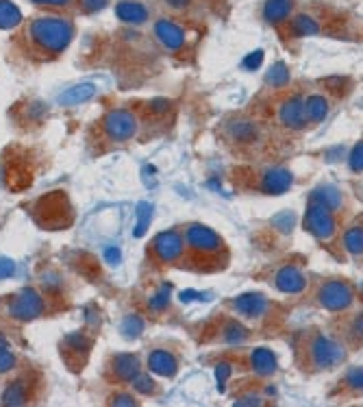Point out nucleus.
I'll list each match as a JSON object with an SVG mask.
<instances>
[{
	"instance_id": "obj_1",
	"label": "nucleus",
	"mask_w": 363,
	"mask_h": 407,
	"mask_svg": "<svg viewBox=\"0 0 363 407\" xmlns=\"http://www.w3.org/2000/svg\"><path fill=\"white\" fill-rule=\"evenodd\" d=\"M24 39L39 57L61 55L74 37V24L61 16H39L24 26Z\"/></svg>"
},
{
	"instance_id": "obj_2",
	"label": "nucleus",
	"mask_w": 363,
	"mask_h": 407,
	"mask_svg": "<svg viewBox=\"0 0 363 407\" xmlns=\"http://www.w3.org/2000/svg\"><path fill=\"white\" fill-rule=\"evenodd\" d=\"M307 357H309V366L311 371L320 373V371H331L335 366H340L346 359V351L340 342H335L333 338L313 331L307 338V349H305Z\"/></svg>"
},
{
	"instance_id": "obj_3",
	"label": "nucleus",
	"mask_w": 363,
	"mask_h": 407,
	"mask_svg": "<svg viewBox=\"0 0 363 407\" xmlns=\"http://www.w3.org/2000/svg\"><path fill=\"white\" fill-rule=\"evenodd\" d=\"M33 216L44 229H65L72 222V207L63 192H53L37 200Z\"/></svg>"
},
{
	"instance_id": "obj_4",
	"label": "nucleus",
	"mask_w": 363,
	"mask_h": 407,
	"mask_svg": "<svg viewBox=\"0 0 363 407\" xmlns=\"http://www.w3.org/2000/svg\"><path fill=\"white\" fill-rule=\"evenodd\" d=\"M315 301L320 307H325L327 311L342 314L348 311L354 303V290L348 281L344 279H329L325 283H320V288L315 292Z\"/></svg>"
},
{
	"instance_id": "obj_5",
	"label": "nucleus",
	"mask_w": 363,
	"mask_h": 407,
	"mask_svg": "<svg viewBox=\"0 0 363 407\" xmlns=\"http://www.w3.org/2000/svg\"><path fill=\"white\" fill-rule=\"evenodd\" d=\"M102 133L107 140H111L115 144H127L137 138L140 120L129 109H111L102 118Z\"/></svg>"
},
{
	"instance_id": "obj_6",
	"label": "nucleus",
	"mask_w": 363,
	"mask_h": 407,
	"mask_svg": "<svg viewBox=\"0 0 363 407\" xmlns=\"http://www.w3.org/2000/svg\"><path fill=\"white\" fill-rule=\"evenodd\" d=\"M305 227L311 235H315L320 242H331L337 233V218L335 212L325 207L322 202L309 200L307 216H305Z\"/></svg>"
},
{
	"instance_id": "obj_7",
	"label": "nucleus",
	"mask_w": 363,
	"mask_h": 407,
	"mask_svg": "<svg viewBox=\"0 0 363 407\" xmlns=\"http://www.w3.org/2000/svg\"><path fill=\"white\" fill-rule=\"evenodd\" d=\"M46 311V301L44 297L39 294L37 290L33 288H24L20 290L18 294H14L9 299V305H7V314L20 322H28V320H35Z\"/></svg>"
},
{
	"instance_id": "obj_8",
	"label": "nucleus",
	"mask_w": 363,
	"mask_h": 407,
	"mask_svg": "<svg viewBox=\"0 0 363 407\" xmlns=\"http://www.w3.org/2000/svg\"><path fill=\"white\" fill-rule=\"evenodd\" d=\"M183 239L185 247L196 255H218L224 249L222 237L205 225H189L183 231Z\"/></svg>"
},
{
	"instance_id": "obj_9",
	"label": "nucleus",
	"mask_w": 363,
	"mask_h": 407,
	"mask_svg": "<svg viewBox=\"0 0 363 407\" xmlns=\"http://www.w3.org/2000/svg\"><path fill=\"white\" fill-rule=\"evenodd\" d=\"M185 253V239H183V233L172 229V231H164L159 233L154 239H152V255L164 262V264H172L177 259H181Z\"/></svg>"
},
{
	"instance_id": "obj_10",
	"label": "nucleus",
	"mask_w": 363,
	"mask_h": 407,
	"mask_svg": "<svg viewBox=\"0 0 363 407\" xmlns=\"http://www.w3.org/2000/svg\"><path fill=\"white\" fill-rule=\"evenodd\" d=\"M231 307H233V311H235L239 318L259 322V320H263V318L270 314L272 303H270L263 294H259V292H248V294L237 297V299L231 303Z\"/></svg>"
},
{
	"instance_id": "obj_11",
	"label": "nucleus",
	"mask_w": 363,
	"mask_h": 407,
	"mask_svg": "<svg viewBox=\"0 0 363 407\" xmlns=\"http://www.w3.org/2000/svg\"><path fill=\"white\" fill-rule=\"evenodd\" d=\"M92 340L85 334H72L61 342V357L68 361L72 371H80L88 361Z\"/></svg>"
},
{
	"instance_id": "obj_12",
	"label": "nucleus",
	"mask_w": 363,
	"mask_h": 407,
	"mask_svg": "<svg viewBox=\"0 0 363 407\" xmlns=\"http://www.w3.org/2000/svg\"><path fill=\"white\" fill-rule=\"evenodd\" d=\"M228 140H233L237 146L241 148H251V146H257L261 140H263V131L261 127L257 125L255 120H248V118H237L233 122H228Z\"/></svg>"
},
{
	"instance_id": "obj_13",
	"label": "nucleus",
	"mask_w": 363,
	"mask_h": 407,
	"mask_svg": "<svg viewBox=\"0 0 363 407\" xmlns=\"http://www.w3.org/2000/svg\"><path fill=\"white\" fill-rule=\"evenodd\" d=\"M278 122L290 131H302L307 127V115H305V98L294 94L285 98L278 107Z\"/></svg>"
},
{
	"instance_id": "obj_14",
	"label": "nucleus",
	"mask_w": 363,
	"mask_h": 407,
	"mask_svg": "<svg viewBox=\"0 0 363 407\" xmlns=\"http://www.w3.org/2000/svg\"><path fill=\"white\" fill-rule=\"evenodd\" d=\"M154 37L161 46H164L166 51H172V53L181 51L187 42V35H185L183 26L168 20V18H161L154 22Z\"/></svg>"
},
{
	"instance_id": "obj_15",
	"label": "nucleus",
	"mask_w": 363,
	"mask_h": 407,
	"mask_svg": "<svg viewBox=\"0 0 363 407\" xmlns=\"http://www.w3.org/2000/svg\"><path fill=\"white\" fill-rule=\"evenodd\" d=\"M109 369H111L115 381L131 383L142 373V364H140V357L133 353H115L111 357Z\"/></svg>"
},
{
	"instance_id": "obj_16",
	"label": "nucleus",
	"mask_w": 363,
	"mask_h": 407,
	"mask_svg": "<svg viewBox=\"0 0 363 407\" xmlns=\"http://www.w3.org/2000/svg\"><path fill=\"white\" fill-rule=\"evenodd\" d=\"M148 371L159 375V377H166L172 379L179 373V359L172 351L166 349H154L148 353Z\"/></svg>"
},
{
	"instance_id": "obj_17",
	"label": "nucleus",
	"mask_w": 363,
	"mask_h": 407,
	"mask_svg": "<svg viewBox=\"0 0 363 407\" xmlns=\"http://www.w3.org/2000/svg\"><path fill=\"white\" fill-rule=\"evenodd\" d=\"M294 185V175L288 168H268L261 172V190L265 194L280 196Z\"/></svg>"
},
{
	"instance_id": "obj_18",
	"label": "nucleus",
	"mask_w": 363,
	"mask_h": 407,
	"mask_svg": "<svg viewBox=\"0 0 363 407\" xmlns=\"http://www.w3.org/2000/svg\"><path fill=\"white\" fill-rule=\"evenodd\" d=\"M274 286L285 294H300L307 288V277L296 266H283L274 274Z\"/></svg>"
},
{
	"instance_id": "obj_19",
	"label": "nucleus",
	"mask_w": 363,
	"mask_h": 407,
	"mask_svg": "<svg viewBox=\"0 0 363 407\" xmlns=\"http://www.w3.org/2000/svg\"><path fill=\"white\" fill-rule=\"evenodd\" d=\"M115 16L120 22H125V24L142 26L148 22L150 9L144 3H140V0H120V3L115 5Z\"/></svg>"
},
{
	"instance_id": "obj_20",
	"label": "nucleus",
	"mask_w": 363,
	"mask_h": 407,
	"mask_svg": "<svg viewBox=\"0 0 363 407\" xmlns=\"http://www.w3.org/2000/svg\"><path fill=\"white\" fill-rule=\"evenodd\" d=\"M251 369L257 377H272L276 375L278 371V361H276V355L265 349V346H259L251 353Z\"/></svg>"
},
{
	"instance_id": "obj_21",
	"label": "nucleus",
	"mask_w": 363,
	"mask_h": 407,
	"mask_svg": "<svg viewBox=\"0 0 363 407\" xmlns=\"http://www.w3.org/2000/svg\"><path fill=\"white\" fill-rule=\"evenodd\" d=\"M331 111V101L325 94H311L305 98V115L307 122H313V125H320L329 118Z\"/></svg>"
},
{
	"instance_id": "obj_22",
	"label": "nucleus",
	"mask_w": 363,
	"mask_h": 407,
	"mask_svg": "<svg viewBox=\"0 0 363 407\" xmlns=\"http://www.w3.org/2000/svg\"><path fill=\"white\" fill-rule=\"evenodd\" d=\"M292 0H265L263 5V20L268 24H283L285 20H290L292 16Z\"/></svg>"
},
{
	"instance_id": "obj_23",
	"label": "nucleus",
	"mask_w": 363,
	"mask_h": 407,
	"mask_svg": "<svg viewBox=\"0 0 363 407\" xmlns=\"http://www.w3.org/2000/svg\"><path fill=\"white\" fill-rule=\"evenodd\" d=\"M309 200L322 202V205L329 207L335 214L342 212V207H344V196H342V192L335 185H320V187H315Z\"/></svg>"
},
{
	"instance_id": "obj_24",
	"label": "nucleus",
	"mask_w": 363,
	"mask_h": 407,
	"mask_svg": "<svg viewBox=\"0 0 363 407\" xmlns=\"http://www.w3.org/2000/svg\"><path fill=\"white\" fill-rule=\"evenodd\" d=\"M94 94H96V86L94 83H80V86L70 88L68 92H63L57 103L61 107H76L80 103H88Z\"/></svg>"
},
{
	"instance_id": "obj_25",
	"label": "nucleus",
	"mask_w": 363,
	"mask_h": 407,
	"mask_svg": "<svg viewBox=\"0 0 363 407\" xmlns=\"http://www.w3.org/2000/svg\"><path fill=\"white\" fill-rule=\"evenodd\" d=\"M220 331H222V334H220V342H224V344H228V346L244 344V342L248 340V336H251L244 324L237 322V320H228Z\"/></svg>"
},
{
	"instance_id": "obj_26",
	"label": "nucleus",
	"mask_w": 363,
	"mask_h": 407,
	"mask_svg": "<svg viewBox=\"0 0 363 407\" xmlns=\"http://www.w3.org/2000/svg\"><path fill=\"white\" fill-rule=\"evenodd\" d=\"M344 249L354 259H361V253H363V229H361V222H354V225H350L344 231Z\"/></svg>"
},
{
	"instance_id": "obj_27",
	"label": "nucleus",
	"mask_w": 363,
	"mask_h": 407,
	"mask_svg": "<svg viewBox=\"0 0 363 407\" xmlns=\"http://www.w3.org/2000/svg\"><path fill=\"white\" fill-rule=\"evenodd\" d=\"M28 403V383L26 379H18L7 386L3 392V405H26Z\"/></svg>"
},
{
	"instance_id": "obj_28",
	"label": "nucleus",
	"mask_w": 363,
	"mask_h": 407,
	"mask_svg": "<svg viewBox=\"0 0 363 407\" xmlns=\"http://www.w3.org/2000/svg\"><path fill=\"white\" fill-rule=\"evenodd\" d=\"M20 22H22L20 9L11 3V0H0V29L9 31V29H16Z\"/></svg>"
},
{
	"instance_id": "obj_29",
	"label": "nucleus",
	"mask_w": 363,
	"mask_h": 407,
	"mask_svg": "<svg viewBox=\"0 0 363 407\" xmlns=\"http://www.w3.org/2000/svg\"><path fill=\"white\" fill-rule=\"evenodd\" d=\"M292 33L296 37H313L320 33V22L307 14H300L292 20Z\"/></svg>"
},
{
	"instance_id": "obj_30",
	"label": "nucleus",
	"mask_w": 363,
	"mask_h": 407,
	"mask_svg": "<svg viewBox=\"0 0 363 407\" xmlns=\"http://www.w3.org/2000/svg\"><path fill=\"white\" fill-rule=\"evenodd\" d=\"M268 83L272 88H283L290 83V70L285 63H276L270 72H268Z\"/></svg>"
},
{
	"instance_id": "obj_31",
	"label": "nucleus",
	"mask_w": 363,
	"mask_h": 407,
	"mask_svg": "<svg viewBox=\"0 0 363 407\" xmlns=\"http://www.w3.org/2000/svg\"><path fill=\"white\" fill-rule=\"evenodd\" d=\"M131 386H133L135 392H140V394H144V396H150V394H154V392L159 390L157 383H154V379H152L150 375H144V373H140V375L131 381Z\"/></svg>"
},
{
	"instance_id": "obj_32",
	"label": "nucleus",
	"mask_w": 363,
	"mask_h": 407,
	"mask_svg": "<svg viewBox=\"0 0 363 407\" xmlns=\"http://www.w3.org/2000/svg\"><path fill=\"white\" fill-rule=\"evenodd\" d=\"M170 299H172V292H170V286H164L157 294L150 297L148 301V307L154 309V311H164L166 307H170Z\"/></svg>"
},
{
	"instance_id": "obj_33",
	"label": "nucleus",
	"mask_w": 363,
	"mask_h": 407,
	"mask_svg": "<svg viewBox=\"0 0 363 407\" xmlns=\"http://www.w3.org/2000/svg\"><path fill=\"white\" fill-rule=\"evenodd\" d=\"M16 355L7 349V344H0V375H7L16 369Z\"/></svg>"
},
{
	"instance_id": "obj_34",
	"label": "nucleus",
	"mask_w": 363,
	"mask_h": 407,
	"mask_svg": "<svg viewBox=\"0 0 363 407\" xmlns=\"http://www.w3.org/2000/svg\"><path fill=\"white\" fill-rule=\"evenodd\" d=\"M140 220H137V229H135V237H142L152 220V205H148V202H142L140 205Z\"/></svg>"
},
{
	"instance_id": "obj_35",
	"label": "nucleus",
	"mask_w": 363,
	"mask_h": 407,
	"mask_svg": "<svg viewBox=\"0 0 363 407\" xmlns=\"http://www.w3.org/2000/svg\"><path fill=\"white\" fill-rule=\"evenodd\" d=\"M144 331V320L140 316H129L125 322H122V334L127 338H137L140 334Z\"/></svg>"
},
{
	"instance_id": "obj_36",
	"label": "nucleus",
	"mask_w": 363,
	"mask_h": 407,
	"mask_svg": "<svg viewBox=\"0 0 363 407\" xmlns=\"http://www.w3.org/2000/svg\"><path fill=\"white\" fill-rule=\"evenodd\" d=\"M78 5L85 14H96V11H102L109 5V0H78Z\"/></svg>"
},
{
	"instance_id": "obj_37",
	"label": "nucleus",
	"mask_w": 363,
	"mask_h": 407,
	"mask_svg": "<svg viewBox=\"0 0 363 407\" xmlns=\"http://www.w3.org/2000/svg\"><path fill=\"white\" fill-rule=\"evenodd\" d=\"M109 403H111V405H127V407H131V405H137V398H135L131 392H115V394L109 398Z\"/></svg>"
},
{
	"instance_id": "obj_38",
	"label": "nucleus",
	"mask_w": 363,
	"mask_h": 407,
	"mask_svg": "<svg viewBox=\"0 0 363 407\" xmlns=\"http://www.w3.org/2000/svg\"><path fill=\"white\" fill-rule=\"evenodd\" d=\"M346 386H350L354 392H361V366H354V369L348 371V375H346Z\"/></svg>"
},
{
	"instance_id": "obj_39",
	"label": "nucleus",
	"mask_w": 363,
	"mask_h": 407,
	"mask_svg": "<svg viewBox=\"0 0 363 407\" xmlns=\"http://www.w3.org/2000/svg\"><path fill=\"white\" fill-rule=\"evenodd\" d=\"M361 314H357L354 318H352V324H350V338H352V346H361Z\"/></svg>"
},
{
	"instance_id": "obj_40",
	"label": "nucleus",
	"mask_w": 363,
	"mask_h": 407,
	"mask_svg": "<svg viewBox=\"0 0 363 407\" xmlns=\"http://www.w3.org/2000/svg\"><path fill=\"white\" fill-rule=\"evenodd\" d=\"M361 153H363V148H361V142H359L352 148V155H350V170L354 175H361Z\"/></svg>"
},
{
	"instance_id": "obj_41",
	"label": "nucleus",
	"mask_w": 363,
	"mask_h": 407,
	"mask_svg": "<svg viewBox=\"0 0 363 407\" xmlns=\"http://www.w3.org/2000/svg\"><path fill=\"white\" fill-rule=\"evenodd\" d=\"M35 5H42V7H55V9H65L72 5V0H33Z\"/></svg>"
},
{
	"instance_id": "obj_42",
	"label": "nucleus",
	"mask_w": 363,
	"mask_h": 407,
	"mask_svg": "<svg viewBox=\"0 0 363 407\" xmlns=\"http://www.w3.org/2000/svg\"><path fill=\"white\" fill-rule=\"evenodd\" d=\"M235 405H263V398L259 394H244L235 398Z\"/></svg>"
},
{
	"instance_id": "obj_43",
	"label": "nucleus",
	"mask_w": 363,
	"mask_h": 407,
	"mask_svg": "<svg viewBox=\"0 0 363 407\" xmlns=\"http://www.w3.org/2000/svg\"><path fill=\"white\" fill-rule=\"evenodd\" d=\"M164 5L170 11H185L191 5V0H164Z\"/></svg>"
},
{
	"instance_id": "obj_44",
	"label": "nucleus",
	"mask_w": 363,
	"mask_h": 407,
	"mask_svg": "<svg viewBox=\"0 0 363 407\" xmlns=\"http://www.w3.org/2000/svg\"><path fill=\"white\" fill-rule=\"evenodd\" d=\"M16 272V264L11 259H0V279H7Z\"/></svg>"
},
{
	"instance_id": "obj_45",
	"label": "nucleus",
	"mask_w": 363,
	"mask_h": 407,
	"mask_svg": "<svg viewBox=\"0 0 363 407\" xmlns=\"http://www.w3.org/2000/svg\"><path fill=\"white\" fill-rule=\"evenodd\" d=\"M228 375H231V366H228V364H220V366H218V371H216V377H218L220 388H224V383H226Z\"/></svg>"
},
{
	"instance_id": "obj_46",
	"label": "nucleus",
	"mask_w": 363,
	"mask_h": 407,
	"mask_svg": "<svg viewBox=\"0 0 363 407\" xmlns=\"http://www.w3.org/2000/svg\"><path fill=\"white\" fill-rule=\"evenodd\" d=\"M105 259H107L109 264L117 266L120 262H122V253H120L117 249H113V247H111V249H107V251H105Z\"/></svg>"
},
{
	"instance_id": "obj_47",
	"label": "nucleus",
	"mask_w": 363,
	"mask_h": 407,
	"mask_svg": "<svg viewBox=\"0 0 363 407\" xmlns=\"http://www.w3.org/2000/svg\"><path fill=\"white\" fill-rule=\"evenodd\" d=\"M261 59H263V53H261V51H257V53H253V55H248V57H246L244 66H246V68H257V66L261 63Z\"/></svg>"
},
{
	"instance_id": "obj_48",
	"label": "nucleus",
	"mask_w": 363,
	"mask_h": 407,
	"mask_svg": "<svg viewBox=\"0 0 363 407\" xmlns=\"http://www.w3.org/2000/svg\"><path fill=\"white\" fill-rule=\"evenodd\" d=\"M168 107H170V103H168V101H164V98H157V101H152V103H150V109H152V111H157V113H164V111H168Z\"/></svg>"
}]
</instances>
